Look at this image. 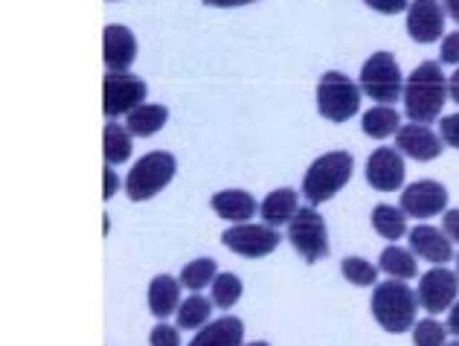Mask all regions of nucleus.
Instances as JSON below:
<instances>
[{
    "label": "nucleus",
    "instance_id": "obj_1",
    "mask_svg": "<svg viewBox=\"0 0 459 346\" xmlns=\"http://www.w3.org/2000/svg\"><path fill=\"white\" fill-rule=\"evenodd\" d=\"M404 111L410 123L430 125L448 102V79L442 74V65L437 62H421L410 79L404 82Z\"/></svg>",
    "mask_w": 459,
    "mask_h": 346
},
{
    "label": "nucleus",
    "instance_id": "obj_2",
    "mask_svg": "<svg viewBox=\"0 0 459 346\" xmlns=\"http://www.w3.org/2000/svg\"><path fill=\"white\" fill-rule=\"evenodd\" d=\"M419 294L404 280H386L372 291V317L390 335H404L416 326Z\"/></svg>",
    "mask_w": 459,
    "mask_h": 346
},
{
    "label": "nucleus",
    "instance_id": "obj_3",
    "mask_svg": "<svg viewBox=\"0 0 459 346\" xmlns=\"http://www.w3.org/2000/svg\"><path fill=\"white\" fill-rule=\"evenodd\" d=\"M355 172V158L349 151H329L317 158L303 177V198H308L311 207L325 204L329 198H334L341 189L349 184V177Z\"/></svg>",
    "mask_w": 459,
    "mask_h": 346
},
{
    "label": "nucleus",
    "instance_id": "obj_4",
    "mask_svg": "<svg viewBox=\"0 0 459 346\" xmlns=\"http://www.w3.org/2000/svg\"><path fill=\"white\" fill-rule=\"evenodd\" d=\"M175 175H178V160L172 151H149L131 166V172L126 177V193L131 201H149L172 184Z\"/></svg>",
    "mask_w": 459,
    "mask_h": 346
},
{
    "label": "nucleus",
    "instance_id": "obj_5",
    "mask_svg": "<svg viewBox=\"0 0 459 346\" xmlns=\"http://www.w3.org/2000/svg\"><path fill=\"white\" fill-rule=\"evenodd\" d=\"M360 91L378 105H395L404 97V76L393 53H372L360 67Z\"/></svg>",
    "mask_w": 459,
    "mask_h": 346
},
{
    "label": "nucleus",
    "instance_id": "obj_6",
    "mask_svg": "<svg viewBox=\"0 0 459 346\" xmlns=\"http://www.w3.org/2000/svg\"><path fill=\"white\" fill-rule=\"evenodd\" d=\"M360 85L341 70H329L317 82V111L332 123H346L360 111Z\"/></svg>",
    "mask_w": 459,
    "mask_h": 346
},
{
    "label": "nucleus",
    "instance_id": "obj_7",
    "mask_svg": "<svg viewBox=\"0 0 459 346\" xmlns=\"http://www.w3.org/2000/svg\"><path fill=\"white\" fill-rule=\"evenodd\" d=\"M288 242L306 262H320L329 256V230L323 216L314 207H299L288 224Z\"/></svg>",
    "mask_w": 459,
    "mask_h": 346
},
{
    "label": "nucleus",
    "instance_id": "obj_8",
    "mask_svg": "<svg viewBox=\"0 0 459 346\" xmlns=\"http://www.w3.org/2000/svg\"><path fill=\"white\" fill-rule=\"evenodd\" d=\"M146 99V82L134 74H105L102 79V111L105 117H128Z\"/></svg>",
    "mask_w": 459,
    "mask_h": 346
},
{
    "label": "nucleus",
    "instance_id": "obj_9",
    "mask_svg": "<svg viewBox=\"0 0 459 346\" xmlns=\"http://www.w3.org/2000/svg\"><path fill=\"white\" fill-rule=\"evenodd\" d=\"M221 242L245 259H262L280 247L282 236L271 224H236V228L224 230Z\"/></svg>",
    "mask_w": 459,
    "mask_h": 346
},
{
    "label": "nucleus",
    "instance_id": "obj_10",
    "mask_svg": "<svg viewBox=\"0 0 459 346\" xmlns=\"http://www.w3.org/2000/svg\"><path fill=\"white\" fill-rule=\"evenodd\" d=\"M459 291V273L451 268H430L425 277L419 280V306L428 315H442L456 303Z\"/></svg>",
    "mask_w": 459,
    "mask_h": 346
},
{
    "label": "nucleus",
    "instance_id": "obj_11",
    "mask_svg": "<svg viewBox=\"0 0 459 346\" xmlns=\"http://www.w3.org/2000/svg\"><path fill=\"white\" fill-rule=\"evenodd\" d=\"M402 210L410 219H433L448 210V189L439 181H416L402 189Z\"/></svg>",
    "mask_w": 459,
    "mask_h": 346
},
{
    "label": "nucleus",
    "instance_id": "obj_12",
    "mask_svg": "<svg viewBox=\"0 0 459 346\" xmlns=\"http://www.w3.org/2000/svg\"><path fill=\"white\" fill-rule=\"evenodd\" d=\"M367 181L378 193H395L404 186V158L398 149L381 146L367 160Z\"/></svg>",
    "mask_w": 459,
    "mask_h": 346
},
{
    "label": "nucleus",
    "instance_id": "obj_13",
    "mask_svg": "<svg viewBox=\"0 0 459 346\" xmlns=\"http://www.w3.org/2000/svg\"><path fill=\"white\" fill-rule=\"evenodd\" d=\"M395 149L402 151L404 158H410V160L428 163V160L439 158L442 149H445V143H442V137L433 128L421 125V123H407V125L398 128Z\"/></svg>",
    "mask_w": 459,
    "mask_h": 346
},
{
    "label": "nucleus",
    "instance_id": "obj_14",
    "mask_svg": "<svg viewBox=\"0 0 459 346\" xmlns=\"http://www.w3.org/2000/svg\"><path fill=\"white\" fill-rule=\"evenodd\" d=\"M407 32L419 44H433L445 35V9L439 0H413L407 9Z\"/></svg>",
    "mask_w": 459,
    "mask_h": 346
},
{
    "label": "nucleus",
    "instance_id": "obj_15",
    "mask_svg": "<svg viewBox=\"0 0 459 346\" xmlns=\"http://www.w3.org/2000/svg\"><path fill=\"white\" fill-rule=\"evenodd\" d=\"M102 58L111 74H126L137 58V39L123 23H108L102 32Z\"/></svg>",
    "mask_w": 459,
    "mask_h": 346
},
{
    "label": "nucleus",
    "instance_id": "obj_16",
    "mask_svg": "<svg viewBox=\"0 0 459 346\" xmlns=\"http://www.w3.org/2000/svg\"><path fill=\"white\" fill-rule=\"evenodd\" d=\"M410 250L428 259L430 265H445V262L454 259V242L445 236V230L430 228V224H419V228L410 230Z\"/></svg>",
    "mask_w": 459,
    "mask_h": 346
},
{
    "label": "nucleus",
    "instance_id": "obj_17",
    "mask_svg": "<svg viewBox=\"0 0 459 346\" xmlns=\"http://www.w3.org/2000/svg\"><path fill=\"white\" fill-rule=\"evenodd\" d=\"M189 346H245V324L233 315H224L204 326Z\"/></svg>",
    "mask_w": 459,
    "mask_h": 346
},
{
    "label": "nucleus",
    "instance_id": "obj_18",
    "mask_svg": "<svg viewBox=\"0 0 459 346\" xmlns=\"http://www.w3.org/2000/svg\"><path fill=\"white\" fill-rule=\"evenodd\" d=\"M212 210L219 212L224 221L245 224L253 219V212H259V204L245 189H221V193L212 195Z\"/></svg>",
    "mask_w": 459,
    "mask_h": 346
},
{
    "label": "nucleus",
    "instance_id": "obj_19",
    "mask_svg": "<svg viewBox=\"0 0 459 346\" xmlns=\"http://www.w3.org/2000/svg\"><path fill=\"white\" fill-rule=\"evenodd\" d=\"M180 280L169 277V273H160L149 282V308L154 317H172L178 308H180Z\"/></svg>",
    "mask_w": 459,
    "mask_h": 346
},
{
    "label": "nucleus",
    "instance_id": "obj_20",
    "mask_svg": "<svg viewBox=\"0 0 459 346\" xmlns=\"http://www.w3.org/2000/svg\"><path fill=\"white\" fill-rule=\"evenodd\" d=\"M297 210H299V195L294 189H273V193L262 201L259 216L264 224H271V228H280V224H291Z\"/></svg>",
    "mask_w": 459,
    "mask_h": 346
},
{
    "label": "nucleus",
    "instance_id": "obj_21",
    "mask_svg": "<svg viewBox=\"0 0 459 346\" xmlns=\"http://www.w3.org/2000/svg\"><path fill=\"white\" fill-rule=\"evenodd\" d=\"M166 119H169V108L166 105H137L134 111L128 114V131L134 137H152V134H157L163 125H166Z\"/></svg>",
    "mask_w": 459,
    "mask_h": 346
},
{
    "label": "nucleus",
    "instance_id": "obj_22",
    "mask_svg": "<svg viewBox=\"0 0 459 346\" xmlns=\"http://www.w3.org/2000/svg\"><path fill=\"white\" fill-rule=\"evenodd\" d=\"M360 128H364V134L372 140H386V137L398 134V128H402V117H398V111L393 108V105H376V108H369L364 114Z\"/></svg>",
    "mask_w": 459,
    "mask_h": 346
},
{
    "label": "nucleus",
    "instance_id": "obj_23",
    "mask_svg": "<svg viewBox=\"0 0 459 346\" xmlns=\"http://www.w3.org/2000/svg\"><path fill=\"white\" fill-rule=\"evenodd\" d=\"M131 131L119 123H108L102 131V154H105V163L119 166L131 158Z\"/></svg>",
    "mask_w": 459,
    "mask_h": 346
},
{
    "label": "nucleus",
    "instance_id": "obj_24",
    "mask_svg": "<svg viewBox=\"0 0 459 346\" xmlns=\"http://www.w3.org/2000/svg\"><path fill=\"white\" fill-rule=\"evenodd\" d=\"M378 268L384 273H390L393 280H413L419 273V265H416V254L413 250H404L398 245H390L384 247V254L378 259Z\"/></svg>",
    "mask_w": 459,
    "mask_h": 346
},
{
    "label": "nucleus",
    "instance_id": "obj_25",
    "mask_svg": "<svg viewBox=\"0 0 459 346\" xmlns=\"http://www.w3.org/2000/svg\"><path fill=\"white\" fill-rule=\"evenodd\" d=\"M372 228L386 242H398L407 233V216L402 207H390V204H378L372 210Z\"/></svg>",
    "mask_w": 459,
    "mask_h": 346
},
{
    "label": "nucleus",
    "instance_id": "obj_26",
    "mask_svg": "<svg viewBox=\"0 0 459 346\" xmlns=\"http://www.w3.org/2000/svg\"><path fill=\"white\" fill-rule=\"evenodd\" d=\"M212 300L201 294H192L186 297L184 303L178 308V329H204L210 324V315H212Z\"/></svg>",
    "mask_w": 459,
    "mask_h": 346
},
{
    "label": "nucleus",
    "instance_id": "obj_27",
    "mask_svg": "<svg viewBox=\"0 0 459 346\" xmlns=\"http://www.w3.org/2000/svg\"><path fill=\"white\" fill-rule=\"evenodd\" d=\"M215 277H219V265H215V259L204 256L184 265V271H180V285L189 291H201V289H207V285H212Z\"/></svg>",
    "mask_w": 459,
    "mask_h": 346
},
{
    "label": "nucleus",
    "instance_id": "obj_28",
    "mask_svg": "<svg viewBox=\"0 0 459 346\" xmlns=\"http://www.w3.org/2000/svg\"><path fill=\"white\" fill-rule=\"evenodd\" d=\"M378 271L372 262L367 259H360V256H346L341 262V273L346 277V282H352L358 285V289H367V285H376L378 282Z\"/></svg>",
    "mask_w": 459,
    "mask_h": 346
},
{
    "label": "nucleus",
    "instance_id": "obj_29",
    "mask_svg": "<svg viewBox=\"0 0 459 346\" xmlns=\"http://www.w3.org/2000/svg\"><path fill=\"white\" fill-rule=\"evenodd\" d=\"M241 291H245V285H241L236 273H219L212 282V303L227 312V308H233L241 300Z\"/></svg>",
    "mask_w": 459,
    "mask_h": 346
},
{
    "label": "nucleus",
    "instance_id": "obj_30",
    "mask_svg": "<svg viewBox=\"0 0 459 346\" xmlns=\"http://www.w3.org/2000/svg\"><path fill=\"white\" fill-rule=\"evenodd\" d=\"M413 346H448V326L439 324L437 317L416 320Z\"/></svg>",
    "mask_w": 459,
    "mask_h": 346
},
{
    "label": "nucleus",
    "instance_id": "obj_31",
    "mask_svg": "<svg viewBox=\"0 0 459 346\" xmlns=\"http://www.w3.org/2000/svg\"><path fill=\"white\" fill-rule=\"evenodd\" d=\"M439 137L445 146H451L459 151V111L451 114V117H442V123H439Z\"/></svg>",
    "mask_w": 459,
    "mask_h": 346
},
{
    "label": "nucleus",
    "instance_id": "obj_32",
    "mask_svg": "<svg viewBox=\"0 0 459 346\" xmlns=\"http://www.w3.org/2000/svg\"><path fill=\"white\" fill-rule=\"evenodd\" d=\"M439 62L442 65H459V30L451 32V35H445L442 39V47H439Z\"/></svg>",
    "mask_w": 459,
    "mask_h": 346
},
{
    "label": "nucleus",
    "instance_id": "obj_33",
    "mask_svg": "<svg viewBox=\"0 0 459 346\" xmlns=\"http://www.w3.org/2000/svg\"><path fill=\"white\" fill-rule=\"evenodd\" d=\"M149 343H152V346H180V335H178V329H175V326L160 324V326H154V329H152Z\"/></svg>",
    "mask_w": 459,
    "mask_h": 346
},
{
    "label": "nucleus",
    "instance_id": "obj_34",
    "mask_svg": "<svg viewBox=\"0 0 459 346\" xmlns=\"http://www.w3.org/2000/svg\"><path fill=\"white\" fill-rule=\"evenodd\" d=\"M367 6H372L381 15H395V12H407L410 9V0H364Z\"/></svg>",
    "mask_w": 459,
    "mask_h": 346
},
{
    "label": "nucleus",
    "instance_id": "obj_35",
    "mask_svg": "<svg viewBox=\"0 0 459 346\" xmlns=\"http://www.w3.org/2000/svg\"><path fill=\"white\" fill-rule=\"evenodd\" d=\"M442 230L451 242L459 245V210H445L442 212Z\"/></svg>",
    "mask_w": 459,
    "mask_h": 346
},
{
    "label": "nucleus",
    "instance_id": "obj_36",
    "mask_svg": "<svg viewBox=\"0 0 459 346\" xmlns=\"http://www.w3.org/2000/svg\"><path fill=\"white\" fill-rule=\"evenodd\" d=\"M117 189H119V177L111 169V163H105V169H102V198H114Z\"/></svg>",
    "mask_w": 459,
    "mask_h": 346
},
{
    "label": "nucleus",
    "instance_id": "obj_37",
    "mask_svg": "<svg viewBox=\"0 0 459 346\" xmlns=\"http://www.w3.org/2000/svg\"><path fill=\"white\" fill-rule=\"evenodd\" d=\"M207 6L215 9H236V6H247V4H256V0H204Z\"/></svg>",
    "mask_w": 459,
    "mask_h": 346
},
{
    "label": "nucleus",
    "instance_id": "obj_38",
    "mask_svg": "<svg viewBox=\"0 0 459 346\" xmlns=\"http://www.w3.org/2000/svg\"><path fill=\"white\" fill-rule=\"evenodd\" d=\"M448 332L454 338H459V300L451 306V315H448Z\"/></svg>",
    "mask_w": 459,
    "mask_h": 346
},
{
    "label": "nucleus",
    "instance_id": "obj_39",
    "mask_svg": "<svg viewBox=\"0 0 459 346\" xmlns=\"http://www.w3.org/2000/svg\"><path fill=\"white\" fill-rule=\"evenodd\" d=\"M448 97L459 105V67L454 70V76L448 79Z\"/></svg>",
    "mask_w": 459,
    "mask_h": 346
},
{
    "label": "nucleus",
    "instance_id": "obj_40",
    "mask_svg": "<svg viewBox=\"0 0 459 346\" xmlns=\"http://www.w3.org/2000/svg\"><path fill=\"white\" fill-rule=\"evenodd\" d=\"M442 9H445V15H451L459 23V0H442Z\"/></svg>",
    "mask_w": 459,
    "mask_h": 346
},
{
    "label": "nucleus",
    "instance_id": "obj_41",
    "mask_svg": "<svg viewBox=\"0 0 459 346\" xmlns=\"http://www.w3.org/2000/svg\"><path fill=\"white\" fill-rule=\"evenodd\" d=\"M247 346H271V343H264V341H253V343H247Z\"/></svg>",
    "mask_w": 459,
    "mask_h": 346
},
{
    "label": "nucleus",
    "instance_id": "obj_42",
    "mask_svg": "<svg viewBox=\"0 0 459 346\" xmlns=\"http://www.w3.org/2000/svg\"><path fill=\"white\" fill-rule=\"evenodd\" d=\"M448 346H459V338H456V341H451V343H448Z\"/></svg>",
    "mask_w": 459,
    "mask_h": 346
},
{
    "label": "nucleus",
    "instance_id": "obj_43",
    "mask_svg": "<svg viewBox=\"0 0 459 346\" xmlns=\"http://www.w3.org/2000/svg\"><path fill=\"white\" fill-rule=\"evenodd\" d=\"M456 273H459V256H456Z\"/></svg>",
    "mask_w": 459,
    "mask_h": 346
}]
</instances>
